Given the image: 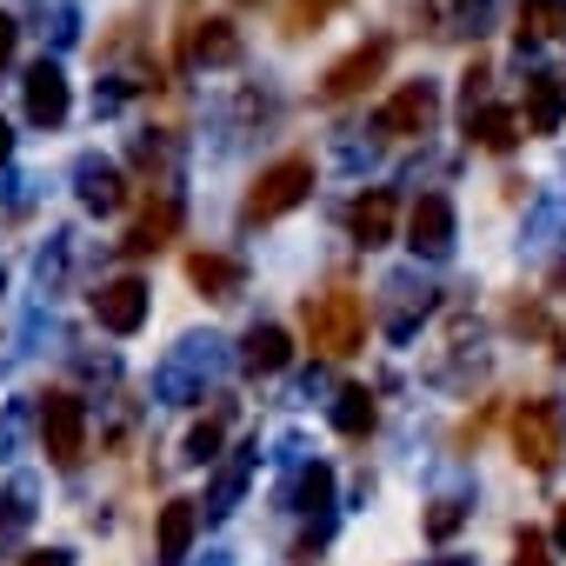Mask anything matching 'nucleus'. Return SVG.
<instances>
[{
  "label": "nucleus",
  "instance_id": "f257e3e1",
  "mask_svg": "<svg viewBox=\"0 0 566 566\" xmlns=\"http://www.w3.org/2000/svg\"><path fill=\"white\" fill-rule=\"evenodd\" d=\"M301 321H307V347L327 354V360H347V354H360V340H367V301H360L354 287L314 294V301L301 307Z\"/></svg>",
  "mask_w": 566,
  "mask_h": 566
},
{
  "label": "nucleus",
  "instance_id": "f03ea898",
  "mask_svg": "<svg viewBox=\"0 0 566 566\" xmlns=\"http://www.w3.org/2000/svg\"><path fill=\"white\" fill-rule=\"evenodd\" d=\"M513 453L533 473H553L559 467V453H566V413H559V400H526L513 413Z\"/></svg>",
  "mask_w": 566,
  "mask_h": 566
},
{
  "label": "nucleus",
  "instance_id": "7ed1b4c3",
  "mask_svg": "<svg viewBox=\"0 0 566 566\" xmlns=\"http://www.w3.org/2000/svg\"><path fill=\"white\" fill-rule=\"evenodd\" d=\"M307 193H314V160H307V154H287V160H273V167L253 180L247 220H253V227H260V220H280V213H294Z\"/></svg>",
  "mask_w": 566,
  "mask_h": 566
},
{
  "label": "nucleus",
  "instance_id": "20e7f679",
  "mask_svg": "<svg viewBox=\"0 0 566 566\" xmlns=\"http://www.w3.org/2000/svg\"><path fill=\"white\" fill-rule=\"evenodd\" d=\"M41 447H48L54 467H81V453H87V407L74 394H48L41 400Z\"/></svg>",
  "mask_w": 566,
  "mask_h": 566
},
{
  "label": "nucleus",
  "instance_id": "39448f33",
  "mask_svg": "<svg viewBox=\"0 0 566 566\" xmlns=\"http://www.w3.org/2000/svg\"><path fill=\"white\" fill-rule=\"evenodd\" d=\"M433 120H440V87H433V81H413V87H400V94L374 114V134L407 140V134H427Z\"/></svg>",
  "mask_w": 566,
  "mask_h": 566
},
{
  "label": "nucleus",
  "instance_id": "423d86ee",
  "mask_svg": "<svg viewBox=\"0 0 566 566\" xmlns=\"http://www.w3.org/2000/svg\"><path fill=\"white\" fill-rule=\"evenodd\" d=\"M387 61H394V41H360L347 61H334V67H327L321 94H327V101H354L367 81H380V67H387Z\"/></svg>",
  "mask_w": 566,
  "mask_h": 566
},
{
  "label": "nucleus",
  "instance_id": "0eeeda50",
  "mask_svg": "<svg viewBox=\"0 0 566 566\" xmlns=\"http://www.w3.org/2000/svg\"><path fill=\"white\" fill-rule=\"evenodd\" d=\"M407 247L427 253V260H447L453 253V207L447 193H420L413 213H407Z\"/></svg>",
  "mask_w": 566,
  "mask_h": 566
},
{
  "label": "nucleus",
  "instance_id": "6e6552de",
  "mask_svg": "<svg viewBox=\"0 0 566 566\" xmlns=\"http://www.w3.org/2000/svg\"><path fill=\"white\" fill-rule=\"evenodd\" d=\"M94 314H101L107 334H140V321H147V280H134V273L107 280V287L94 294Z\"/></svg>",
  "mask_w": 566,
  "mask_h": 566
},
{
  "label": "nucleus",
  "instance_id": "1a4fd4ad",
  "mask_svg": "<svg viewBox=\"0 0 566 566\" xmlns=\"http://www.w3.org/2000/svg\"><path fill=\"white\" fill-rule=\"evenodd\" d=\"M28 120H34V127H61V120H67V74H61L54 61L28 67Z\"/></svg>",
  "mask_w": 566,
  "mask_h": 566
},
{
  "label": "nucleus",
  "instance_id": "9d476101",
  "mask_svg": "<svg viewBox=\"0 0 566 566\" xmlns=\"http://www.w3.org/2000/svg\"><path fill=\"white\" fill-rule=\"evenodd\" d=\"M394 220H400V207H394L387 187H367V193L347 207V227H354L360 247H387V240H394Z\"/></svg>",
  "mask_w": 566,
  "mask_h": 566
},
{
  "label": "nucleus",
  "instance_id": "9b49d317",
  "mask_svg": "<svg viewBox=\"0 0 566 566\" xmlns=\"http://www.w3.org/2000/svg\"><path fill=\"white\" fill-rule=\"evenodd\" d=\"M74 180H81V200H87L94 213H120V207H127V180H120V167H114V160L87 154V160L74 167Z\"/></svg>",
  "mask_w": 566,
  "mask_h": 566
},
{
  "label": "nucleus",
  "instance_id": "f8f14e48",
  "mask_svg": "<svg viewBox=\"0 0 566 566\" xmlns=\"http://www.w3.org/2000/svg\"><path fill=\"white\" fill-rule=\"evenodd\" d=\"M387 294H394V301H387V334H394V340H407V334H413V321H427L433 287H420L413 273H394V280H387Z\"/></svg>",
  "mask_w": 566,
  "mask_h": 566
},
{
  "label": "nucleus",
  "instance_id": "ddd939ff",
  "mask_svg": "<svg viewBox=\"0 0 566 566\" xmlns=\"http://www.w3.org/2000/svg\"><path fill=\"white\" fill-rule=\"evenodd\" d=\"M566 120V87L553 74H533L526 81V134H559Z\"/></svg>",
  "mask_w": 566,
  "mask_h": 566
},
{
  "label": "nucleus",
  "instance_id": "4468645a",
  "mask_svg": "<svg viewBox=\"0 0 566 566\" xmlns=\"http://www.w3.org/2000/svg\"><path fill=\"white\" fill-rule=\"evenodd\" d=\"M187 61H200V67H233V61H240V34H233V21H193V48H187Z\"/></svg>",
  "mask_w": 566,
  "mask_h": 566
},
{
  "label": "nucleus",
  "instance_id": "2eb2a0df",
  "mask_svg": "<svg viewBox=\"0 0 566 566\" xmlns=\"http://www.w3.org/2000/svg\"><path fill=\"white\" fill-rule=\"evenodd\" d=\"M174 227H180V200H154L140 220H134V233L120 240L127 253H160L167 240H174Z\"/></svg>",
  "mask_w": 566,
  "mask_h": 566
},
{
  "label": "nucleus",
  "instance_id": "dca6fc26",
  "mask_svg": "<svg viewBox=\"0 0 566 566\" xmlns=\"http://www.w3.org/2000/svg\"><path fill=\"white\" fill-rule=\"evenodd\" d=\"M187 280H193L207 301H233V294H240V266H233L227 253H193V260H187Z\"/></svg>",
  "mask_w": 566,
  "mask_h": 566
},
{
  "label": "nucleus",
  "instance_id": "f3484780",
  "mask_svg": "<svg viewBox=\"0 0 566 566\" xmlns=\"http://www.w3.org/2000/svg\"><path fill=\"white\" fill-rule=\"evenodd\" d=\"M213 367H220L213 340H187V347L167 360V374H160V394H187V380H207Z\"/></svg>",
  "mask_w": 566,
  "mask_h": 566
},
{
  "label": "nucleus",
  "instance_id": "a211bd4d",
  "mask_svg": "<svg viewBox=\"0 0 566 566\" xmlns=\"http://www.w3.org/2000/svg\"><path fill=\"white\" fill-rule=\"evenodd\" d=\"M193 500H167L160 506V566H180L187 559V546H193Z\"/></svg>",
  "mask_w": 566,
  "mask_h": 566
},
{
  "label": "nucleus",
  "instance_id": "6ab92c4d",
  "mask_svg": "<svg viewBox=\"0 0 566 566\" xmlns=\"http://www.w3.org/2000/svg\"><path fill=\"white\" fill-rule=\"evenodd\" d=\"M559 34H566V0H520V48H539Z\"/></svg>",
  "mask_w": 566,
  "mask_h": 566
},
{
  "label": "nucleus",
  "instance_id": "aec40b11",
  "mask_svg": "<svg viewBox=\"0 0 566 566\" xmlns=\"http://www.w3.org/2000/svg\"><path fill=\"white\" fill-rule=\"evenodd\" d=\"M433 21H440V34L480 41V34H486V21H493V0H440V8H433Z\"/></svg>",
  "mask_w": 566,
  "mask_h": 566
},
{
  "label": "nucleus",
  "instance_id": "412c9836",
  "mask_svg": "<svg viewBox=\"0 0 566 566\" xmlns=\"http://www.w3.org/2000/svg\"><path fill=\"white\" fill-rule=\"evenodd\" d=\"M467 134H473L486 154H506V147L520 140V120H513L506 107H480V114H467Z\"/></svg>",
  "mask_w": 566,
  "mask_h": 566
},
{
  "label": "nucleus",
  "instance_id": "4be33fe9",
  "mask_svg": "<svg viewBox=\"0 0 566 566\" xmlns=\"http://www.w3.org/2000/svg\"><path fill=\"white\" fill-rule=\"evenodd\" d=\"M334 427H340L347 440H367V433H374V394H367V387H340V400H334Z\"/></svg>",
  "mask_w": 566,
  "mask_h": 566
},
{
  "label": "nucleus",
  "instance_id": "5701e85b",
  "mask_svg": "<svg viewBox=\"0 0 566 566\" xmlns=\"http://www.w3.org/2000/svg\"><path fill=\"white\" fill-rule=\"evenodd\" d=\"M287 360H294V347H287V334H280V327H253L247 334V367L253 374H280Z\"/></svg>",
  "mask_w": 566,
  "mask_h": 566
},
{
  "label": "nucleus",
  "instance_id": "b1692460",
  "mask_svg": "<svg viewBox=\"0 0 566 566\" xmlns=\"http://www.w3.org/2000/svg\"><path fill=\"white\" fill-rule=\"evenodd\" d=\"M334 8H340V0H287V8H280V28H287V34H314Z\"/></svg>",
  "mask_w": 566,
  "mask_h": 566
},
{
  "label": "nucleus",
  "instance_id": "393cba45",
  "mask_svg": "<svg viewBox=\"0 0 566 566\" xmlns=\"http://www.w3.org/2000/svg\"><path fill=\"white\" fill-rule=\"evenodd\" d=\"M220 433H227V407H220L213 420H200V427L187 433V460H193V467H207V460L220 453Z\"/></svg>",
  "mask_w": 566,
  "mask_h": 566
},
{
  "label": "nucleus",
  "instance_id": "a878e982",
  "mask_svg": "<svg viewBox=\"0 0 566 566\" xmlns=\"http://www.w3.org/2000/svg\"><path fill=\"white\" fill-rule=\"evenodd\" d=\"M327 493H334V473H327V467H307V473H301V506L314 513V506H327Z\"/></svg>",
  "mask_w": 566,
  "mask_h": 566
},
{
  "label": "nucleus",
  "instance_id": "bb28decb",
  "mask_svg": "<svg viewBox=\"0 0 566 566\" xmlns=\"http://www.w3.org/2000/svg\"><path fill=\"white\" fill-rule=\"evenodd\" d=\"M460 520H467V506H460V500H440V506L427 513V533H433V539H447V533H453Z\"/></svg>",
  "mask_w": 566,
  "mask_h": 566
},
{
  "label": "nucleus",
  "instance_id": "cd10ccee",
  "mask_svg": "<svg viewBox=\"0 0 566 566\" xmlns=\"http://www.w3.org/2000/svg\"><path fill=\"white\" fill-rule=\"evenodd\" d=\"M513 566H553V559H546V539H539V533H520V559H513Z\"/></svg>",
  "mask_w": 566,
  "mask_h": 566
},
{
  "label": "nucleus",
  "instance_id": "c85d7f7f",
  "mask_svg": "<svg viewBox=\"0 0 566 566\" xmlns=\"http://www.w3.org/2000/svg\"><path fill=\"white\" fill-rule=\"evenodd\" d=\"M480 94H486V61H473V67H467V87H460L467 114H473V101H480Z\"/></svg>",
  "mask_w": 566,
  "mask_h": 566
},
{
  "label": "nucleus",
  "instance_id": "c756f323",
  "mask_svg": "<svg viewBox=\"0 0 566 566\" xmlns=\"http://www.w3.org/2000/svg\"><path fill=\"white\" fill-rule=\"evenodd\" d=\"M14 41H21V21H14V14H0V67L14 61Z\"/></svg>",
  "mask_w": 566,
  "mask_h": 566
},
{
  "label": "nucleus",
  "instance_id": "7c9ffc66",
  "mask_svg": "<svg viewBox=\"0 0 566 566\" xmlns=\"http://www.w3.org/2000/svg\"><path fill=\"white\" fill-rule=\"evenodd\" d=\"M21 566H67V553H54V546H48V553H28Z\"/></svg>",
  "mask_w": 566,
  "mask_h": 566
},
{
  "label": "nucleus",
  "instance_id": "2f4dec72",
  "mask_svg": "<svg viewBox=\"0 0 566 566\" xmlns=\"http://www.w3.org/2000/svg\"><path fill=\"white\" fill-rule=\"evenodd\" d=\"M8 154H14V127H8V120H0V160H8Z\"/></svg>",
  "mask_w": 566,
  "mask_h": 566
},
{
  "label": "nucleus",
  "instance_id": "473e14b6",
  "mask_svg": "<svg viewBox=\"0 0 566 566\" xmlns=\"http://www.w3.org/2000/svg\"><path fill=\"white\" fill-rule=\"evenodd\" d=\"M553 539L566 546V500H559V520H553Z\"/></svg>",
  "mask_w": 566,
  "mask_h": 566
},
{
  "label": "nucleus",
  "instance_id": "72a5a7b5",
  "mask_svg": "<svg viewBox=\"0 0 566 566\" xmlns=\"http://www.w3.org/2000/svg\"><path fill=\"white\" fill-rule=\"evenodd\" d=\"M440 566H473V559H440Z\"/></svg>",
  "mask_w": 566,
  "mask_h": 566
}]
</instances>
